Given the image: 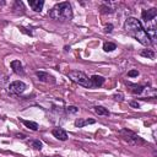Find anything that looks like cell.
Wrapping results in <instances>:
<instances>
[{"mask_svg": "<svg viewBox=\"0 0 157 157\" xmlns=\"http://www.w3.org/2000/svg\"><path fill=\"white\" fill-rule=\"evenodd\" d=\"M124 29H125V32L130 37H132L134 39H136L142 45L148 47V45L152 44L151 40H150V38H148V36H147V33H146V31H145V28L142 27L141 22L137 18L129 17L125 21V23H124Z\"/></svg>", "mask_w": 157, "mask_h": 157, "instance_id": "obj_1", "label": "cell"}, {"mask_svg": "<svg viewBox=\"0 0 157 157\" xmlns=\"http://www.w3.org/2000/svg\"><path fill=\"white\" fill-rule=\"evenodd\" d=\"M49 16L50 18L55 20V21H60V22H65V21H70L74 16L72 13V7L69 2L64 1V2H59L55 4L50 11H49Z\"/></svg>", "mask_w": 157, "mask_h": 157, "instance_id": "obj_2", "label": "cell"}, {"mask_svg": "<svg viewBox=\"0 0 157 157\" xmlns=\"http://www.w3.org/2000/svg\"><path fill=\"white\" fill-rule=\"evenodd\" d=\"M67 77H69L72 82L80 85V86H83V87H86V88H91V87H92V83H91L90 77H88L85 72H82V71H78V70L69 71V72H67Z\"/></svg>", "mask_w": 157, "mask_h": 157, "instance_id": "obj_3", "label": "cell"}, {"mask_svg": "<svg viewBox=\"0 0 157 157\" xmlns=\"http://www.w3.org/2000/svg\"><path fill=\"white\" fill-rule=\"evenodd\" d=\"M120 135H121L123 140L126 141V142L130 144V145L141 146V145H145V144H146V141H145L142 137H140L137 134H135V132H132V131H130V130L123 129V130L120 131Z\"/></svg>", "mask_w": 157, "mask_h": 157, "instance_id": "obj_4", "label": "cell"}, {"mask_svg": "<svg viewBox=\"0 0 157 157\" xmlns=\"http://www.w3.org/2000/svg\"><path fill=\"white\" fill-rule=\"evenodd\" d=\"M26 87H27V86H26V83H25L23 81L17 80V81H13V82L10 83V86H9V92L12 93V94H21L22 92H25Z\"/></svg>", "mask_w": 157, "mask_h": 157, "instance_id": "obj_5", "label": "cell"}, {"mask_svg": "<svg viewBox=\"0 0 157 157\" xmlns=\"http://www.w3.org/2000/svg\"><path fill=\"white\" fill-rule=\"evenodd\" d=\"M36 76L38 77L39 81L42 82H45V83H55V77L53 75H50L49 72H45V71H37L36 72Z\"/></svg>", "mask_w": 157, "mask_h": 157, "instance_id": "obj_6", "label": "cell"}, {"mask_svg": "<svg viewBox=\"0 0 157 157\" xmlns=\"http://www.w3.org/2000/svg\"><path fill=\"white\" fill-rule=\"evenodd\" d=\"M156 16H157V9H155V7L148 9V10H142V12H141V17L145 22L152 21Z\"/></svg>", "mask_w": 157, "mask_h": 157, "instance_id": "obj_7", "label": "cell"}, {"mask_svg": "<svg viewBox=\"0 0 157 157\" xmlns=\"http://www.w3.org/2000/svg\"><path fill=\"white\" fill-rule=\"evenodd\" d=\"M52 134H53L54 137H56V139L60 140V141H66V140H67V134H66V131H65L64 129H61V128H54L53 131H52Z\"/></svg>", "mask_w": 157, "mask_h": 157, "instance_id": "obj_8", "label": "cell"}, {"mask_svg": "<svg viewBox=\"0 0 157 157\" xmlns=\"http://www.w3.org/2000/svg\"><path fill=\"white\" fill-rule=\"evenodd\" d=\"M28 5L29 7L36 11V12H40L42 11V7L44 5V1L43 0H28Z\"/></svg>", "mask_w": 157, "mask_h": 157, "instance_id": "obj_9", "label": "cell"}, {"mask_svg": "<svg viewBox=\"0 0 157 157\" xmlns=\"http://www.w3.org/2000/svg\"><path fill=\"white\" fill-rule=\"evenodd\" d=\"M10 65H11V67H12V70H13L15 74H17V75H23L25 74L23 66H22V64H21L20 60H12Z\"/></svg>", "mask_w": 157, "mask_h": 157, "instance_id": "obj_10", "label": "cell"}, {"mask_svg": "<svg viewBox=\"0 0 157 157\" xmlns=\"http://www.w3.org/2000/svg\"><path fill=\"white\" fill-rule=\"evenodd\" d=\"M91 80V83H92V87H101L103 83H104V78L99 75H93L90 77Z\"/></svg>", "mask_w": 157, "mask_h": 157, "instance_id": "obj_11", "label": "cell"}, {"mask_svg": "<svg viewBox=\"0 0 157 157\" xmlns=\"http://www.w3.org/2000/svg\"><path fill=\"white\" fill-rule=\"evenodd\" d=\"M94 119H82V118H78L75 120V126L76 128H83L88 124H94Z\"/></svg>", "mask_w": 157, "mask_h": 157, "instance_id": "obj_12", "label": "cell"}, {"mask_svg": "<svg viewBox=\"0 0 157 157\" xmlns=\"http://www.w3.org/2000/svg\"><path fill=\"white\" fill-rule=\"evenodd\" d=\"M129 87H130V91L134 93V94H140L144 92L145 87L142 85H136V83H126Z\"/></svg>", "mask_w": 157, "mask_h": 157, "instance_id": "obj_13", "label": "cell"}, {"mask_svg": "<svg viewBox=\"0 0 157 157\" xmlns=\"http://www.w3.org/2000/svg\"><path fill=\"white\" fill-rule=\"evenodd\" d=\"M93 110H94V113L98 114V115H109V110H108L107 108L102 107V105H97V107H94Z\"/></svg>", "mask_w": 157, "mask_h": 157, "instance_id": "obj_14", "label": "cell"}, {"mask_svg": "<svg viewBox=\"0 0 157 157\" xmlns=\"http://www.w3.org/2000/svg\"><path fill=\"white\" fill-rule=\"evenodd\" d=\"M28 146H31V147H33L34 150H42V147H43V144H42V141H39V140H29L28 141Z\"/></svg>", "mask_w": 157, "mask_h": 157, "instance_id": "obj_15", "label": "cell"}, {"mask_svg": "<svg viewBox=\"0 0 157 157\" xmlns=\"http://www.w3.org/2000/svg\"><path fill=\"white\" fill-rule=\"evenodd\" d=\"M140 55L144 58H148V59H153L155 58V52L152 49H144L140 52Z\"/></svg>", "mask_w": 157, "mask_h": 157, "instance_id": "obj_16", "label": "cell"}, {"mask_svg": "<svg viewBox=\"0 0 157 157\" xmlns=\"http://www.w3.org/2000/svg\"><path fill=\"white\" fill-rule=\"evenodd\" d=\"M114 49H117V45H115L114 43H112V42H105V43L103 44V50H104L105 53L113 52Z\"/></svg>", "mask_w": 157, "mask_h": 157, "instance_id": "obj_17", "label": "cell"}, {"mask_svg": "<svg viewBox=\"0 0 157 157\" xmlns=\"http://www.w3.org/2000/svg\"><path fill=\"white\" fill-rule=\"evenodd\" d=\"M22 123H23V125L26 126V128H28V129H31V130H38V124L37 123H34V121H29V120H22Z\"/></svg>", "mask_w": 157, "mask_h": 157, "instance_id": "obj_18", "label": "cell"}, {"mask_svg": "<svg viewBox=\"0 0 157 157\" xmlns=\"http://www.w3.org/2000/svg\"><path fill=\"white\" fill-rule=\"evenodd\" d=\"M77 110H78V108L75 107V105H69V107H66V112H67V113L75 114V113H77Z\"/></svg>", "mask_w": 157, "mask_h": 157, "instance_id": "obj_19", "label": "cell"}, {"mask_svg": "<svg viewBox=\"0 0 157 157\" xmlns=\"http://www.w3.org/2000/svg\"><path fill=\"white\" fill-rule=\"evenodd\" d=\"M128 76L129 77H136V76H139V71L137 70H130L128 72Z\"/></svg>", "mask_w": 157, "mask_h": 157, "instance_id": "obj_20", "label": "cell"}, {"mask_svg": "<svg viewBox=\"0 0 157 157\" xmlns=\"http://www.w3.org/2000/svg\"><path fill=\"white\" fill-rule=\"evenodd\" d=\"M112 31H113V25H110V23L107 25L105 28H104V32H105V33H110Z\"/></svg>", "mask_w": 157, "mask_h": 157, "instance_id": "obj_21", "label": "cell"}, {"mask_svg": "<svg viewBox=\"0 0 157 157\" xmlns=\"http://www.w3.org/2000/svg\"><path fill=\"white\" fill-rule=\"evenodd\" d=\"M113 97H114V99H115V101H119V102H121V101H123V94H121V93H115Z\"/></svg>", "mask_w": 157, "mask_h": 157, "instance_id": "obj_22", "label": "cell"}, {"mask_svg": "<svg viewBox=\"0 0 157 157\" xmlns=\"http://www.w3.org/2000/svg\"><path fill=\"white\" fill-rule=\"evenodd\" d=\"M130 105H131L132 108H139V107H140V104H139L137 102H135V101H131V102H130Z\"/></svg>", "mask_w": 157, "mask_h": 157, "instance_id": "obj_23", "label": "cell"}, {"mask_svg": "<svg viewBox=\"0 0 157 157\" xmlns=\"http://www.w3.org/2000/svg\"><path fill=\"white\" fill-rule=\"evenodd\" d=\"M16 137H17V139H25L26 136H25L23 134H17V135H16Z\"/></svg>", "mask_w": 157, "mask_h": 157, "instance_id": "obj_24", "label": "cell"}, {"mask_svg": "<svg viewBox=\"0 0 157 157\" xmlns=\"http://www.w3.org/2000/svg\"><path fill=\"white\" fill-rule=\"evenodd\" d=\"M53 157H56V156H53Z\"/></svg>", "mask_w": 157, "mask_h": 157, "instance_id": "obj_25", "label": "cell"}]
</instances>
